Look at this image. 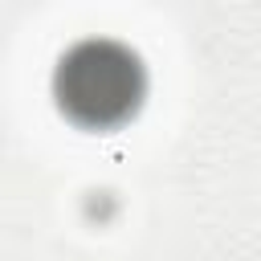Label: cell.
Masks as SVG:
<instances>
[{"mask_svg": "<svg viewBox=\"0 0 261 261\" xmlns=\"http://www.w3.org/2000/svg\"><path fill=\"white\" fill-rule=\"evenodd\" d=\"M53 86L69 118L86 126H110L122 122L143 98V69L122 45L82 41L61 57Z\"/></svg>", "mask_w": 261, "mask_h": 261, "instance_id": "obj_1", "label": "cell"}]
</instances>
